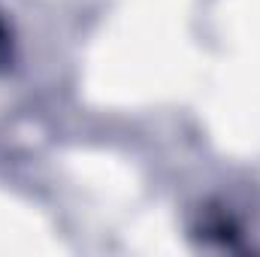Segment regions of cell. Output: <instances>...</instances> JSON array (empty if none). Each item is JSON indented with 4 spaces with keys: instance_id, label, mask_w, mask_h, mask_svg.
<instances>
[{
    "instance_id": "6da1fadb",
    "label": "cell",
    "mask_w": 260,
    "mask_h": 257,
    "mask_svg": "<svg viewBox=\"0 0 260 257\" xmlns=\"http://www.w3.org/2000/svg\"><path fill=\"white\" fill-rule=\"evenodd\" d=\"M6 49H9V34H6V24L0 21V58L6 55Z\"/></svg>"
}]
</instances>
